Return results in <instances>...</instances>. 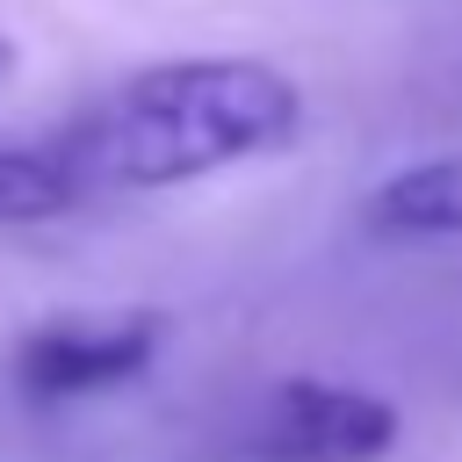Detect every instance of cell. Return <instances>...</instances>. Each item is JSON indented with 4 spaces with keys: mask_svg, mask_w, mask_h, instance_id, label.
Here are the masks:
<instances>
[{
    "mask_svg": "<svg viewBox=\"0 0 462 462\" xmlns=\"http://www.w3.org/2000/svg\"><path fill=\"white\" fill-rule=\"evenodd\" d=\"M303 123L296 87L260 58H180L123 79L72 137V166L94 188H180L217 166L282 152Z\"/></svg>",
    "mask_w": 462,
    "mask_h": 462,
    "instance_id": "obj_1",
    "label": "cell"
},
{
    "mask_svg": "<svg viewBox=\"0 0 462 462\" xmlns=\"http://www.w3.org/2000/svg\"><path fill=\"white\" fill-rule=\"evenodd\" d=\"M397 448V411L368 390H339V383H282L253 433H245V455L253 462H375Z\"/></svg>",
    "mask_w": 462,
    "mask_h": 462,
    "instance_id": "obj_2",
    "label": "cell"
},
{
    "mask_svg": "<svg viewBox=\"0 0 462 462\" xmlns=\"http://www.w3.org/2000/svg\"><path fill=\"white\" fill-rule=\"evenodd\" d=\"M159 339H166L159 310L58 318V325H36L22 339L14 368H22V390H36V397H87V390H116V383L144 375Z\"/></svg>",
    "mask_w": 462,
    "mask_h": 462,
    "instance_id": "obj_3",
    "label": "cell"
},
{
    "mask_svg": "<svg viewBox=\"0 0 462 462\" xmlns=\"http://www.w3.org/2000/svg\"><path fill=\"white\" fill-rule=\"evenodd\" d=\"M368 217L383 231H411V238H448L462 231V152L448 159H419L404 173H390L368 195Z\"/></svg>",
    "mask_w": 462,
    "mask_h": 462,
    "instance_id": "obj_4",
    "label": "cell"
},
{
    "mask_svg": "<svg viewBox=\"0 0 462 462\" xmlns=\"http://www.w3.org/2000/svg\"><path fill=\"white\" fill-rule=\"evenodd\" d=\"M87 195L65 144H14L0 152V224H43Z\"/></svg>",
    "mask_w": 462,
    "mask_h": 462,
    "instance_id": "obj_5",
    "label": "cell"
},
{
    "mask_svg": "<svg viewBox=\"0 0 462 462\" xmlns=\"http://www.w3.org/2000/svg\"><path fill=\"white\" fill-rule=\"evenodd\" d=\"M7 72H14V43L0 36V87H7Z\"/></svg>",
    "mask_w": 462,
    "mask_h": 462,
    "instance_id": "obj_6",
    "label": "cell"
}]
</instances>
